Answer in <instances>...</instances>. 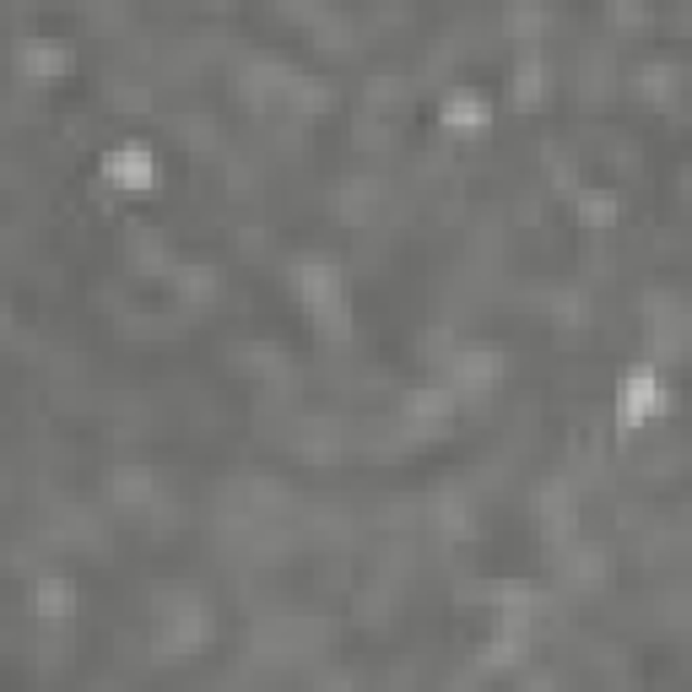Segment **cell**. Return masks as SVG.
Instances as JSON below:
<instances>
[{"instance_id":"cell-2","label":"cell","mask_w":692,"mask_h":692,"mask_svg":"<svg viewBox=\"0 0 692 692\" xmlns=\"http://www.w3.org/2000/svg\"><path fill=\"white\" fill-rule=\"evenodd\" d=\"M22 71L44 82V76H60L65 71V55H60V49H44V44H22Z\"/></svg>"},{"instance_id":"cell-1","label":"cell","mask_w":692,"mask_h":692,"mask_svg":"<svg viewBox=\"0 0 692 692\" xmlns=\"http://www.w3.org/2000/svg\"><path fill=\"white\" fill-rule=\"evenodd\" d=\"M103 168H109V179L125 184V190H141V184L152 179V157H146L141 146H119V152H114Z\"/></svg>"}]
</instances>
